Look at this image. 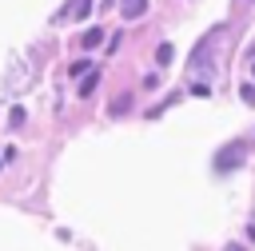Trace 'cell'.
<instances>
[{"label":"cell","mask_w":255,"mask_h":251,"mask_svg":"<svg viewBox=\"0 0 255 251\" xmlns=\"http://www.w3.org/2000/svg\"><path fill=\"white\" fill-rule=\"evenodd\" d=\"M143 8H147V0H120V12H124V20H135V16H143Z\"/></svg>","instance_id":"6da1fadb"},{"label":"cell","mask_w":255,"mask_h":251,"mask_svg":"<svg viewBox=\"0 0 255 251\" xmlns=\"http://www.w3.org/2000/svg\"><path fill=\"white\" fill-rule=\"evenodd\" d=\"M128 108H131V96H128V92H124V96H116V100H112V104H108V116H112V120H116V116H124V112H128Z\"/></svg>","instance_id":"7a4b0ae2"},{"label":"cell","mask_w":255,"mask_h":251,"mask_svg":"<svg viewBox=\"0 0 255 251\" xmlns=\"http://www.w3.org/2000/svg\"><path fill=\"white\" fill-rule=\"evenodd\" d=\"M100 40H104V28H88V32L80 36V44H84V48H96Z\"/></svg>","instance_id":"3957f363"},{"label":"cell","mask_w":255,"mask_h":251,"mask_svg":"<svg viewBox=\"0 0 255 251\" xmlns=\"http://www.w3.org/2000/svg\"><path fill=\"white\" fill-rule=\"evenodd\" d=\"M155 60H159V68H167V64L175 60V48H171V44H159V48H155Z\"/></svg>","instance_id":"277c9868"},{"label":"cell","mask_w":255,"mask_h":251,"mask_svg":"<svg viewBox=\"0 0 255 251\" xmlns=\"http://www.w3.org/2000/svg\"><path fill=\"white\" fill-rule=\"evenodd\" d=\"M96 84H100V72H88V76H84V84H80L76 92H80V96H92V92H96Z\"/></svg>","instance_id":"5b68a950"},{"label":"cell","mask_w":255,"mask_h":251,"mask_svg":"<svg viewBox=\"0 0 255 251\" xmlns=\"http://www.w3.org/2000/svg\"><path fill=\"white\" fill-rule=\"evenodd\" d=\"M88 12H92V0H72V16L76 20H84Z\"/></svg>","instance_id":"8992f818"},{"label":"cell","mask_w":255,"mask_h":251,"mask_svg":"<svg viewBox=\"0 0 255 251\" xmlns=\"http://www.w3.org/2000/svg\"><path fill=\"white\" fill-rule=\"evenodd\" d=\"M88 72H96L92 60H76V64H72V76H88Z\"/></svg>","instance_id":"52a82bcc"},{"label":"cell","mask_w":255,"mask_h":251,"mask_svg":"<svg viewBox=\"0 0 255 251\" xmlns=\"http://www.w3.org/2000/svg\"><path fill=\"white\" fill-rule=\"evenodd\" d=\"M239 96H243V104L255 108V84H239Z\"/></svg>","instance_id":"ba28073f"}]
</instances>
